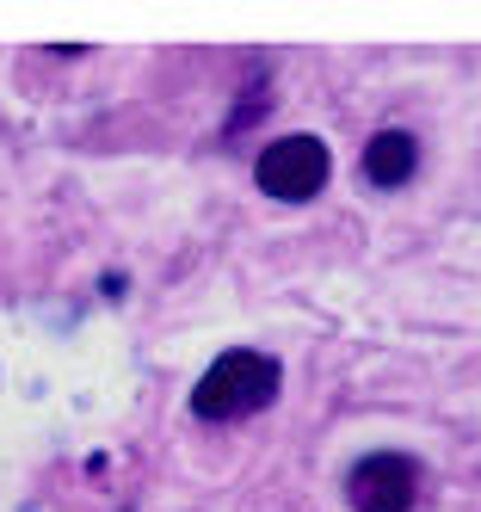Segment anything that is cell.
Here are the masks:
<instances>
[{"instance_id": "1", "label": "cell", "mask_w": 481, "mask_h": 512, "mask_svg": "<svg viewBox=\"0 0 481 512\" xmlns=\"http://www.w3.org/2000/svg\"><path fill=\"white\" fill-rule=\"evenodd\" d=\"M278 383H284V371H278L272 352H222L198 377V389H192V414L216 420V426L247 420V414H259V408L278 401Z\"/></svg>"}, {"instance_id": "2", "label": "cell", "mask_w": 481, "mask_h": 512, "mask_svg": "<svg viewBox=\"0 0 481 512\" xmlns=\"http://www.w3.org/2000/svg\"><path fill=\"white\" fill-rule=\"evenodd\" d=\"M253 173H259V192H266V198H278V204H309L327 186L333 161H327V142L321 136H278V142L259 149V167Z\"/></svg>"}, {"instance_id": "3", "label": "cell", "mask_w": 481, "mask_h": 512, "mask_svg": "<svg viewBox=\"0 0 481 512\" xmlns=\"http://www.w3.org/2000/svg\"><path fill=\"white\" fill-rule=\"evenodd\" d=\"M346 494H352V512H414L420 463L401 457V451H377L346 475Z\"/></svg>"}, {"instance_id": "4", "label": "cell", "mask_w": 481, "mask_h": 512, "mask_svg": "<svg viewBox=\"0 0 481 512\" xmlns=\"http://www.w3.org/2000/svg\"><path fill=\"white\" fill-rule=\"evenodd\" d=\"M414 167H420V142L407 136V130H377V136L364 142V179H370V186L395 192V186L414 179Z\"/></svg>"}]
</instances>
